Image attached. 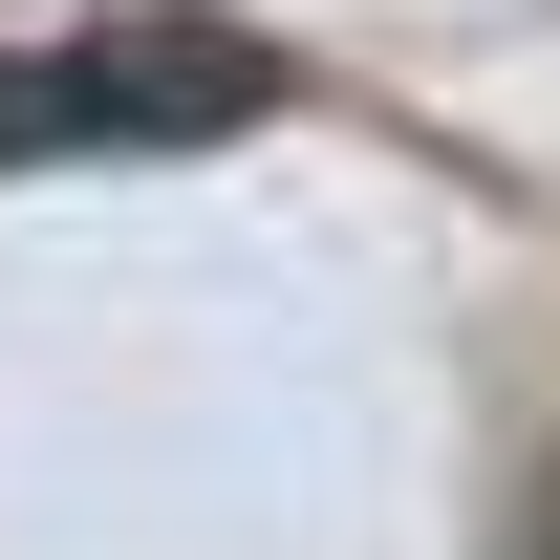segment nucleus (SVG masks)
Here are the masks:
<instances>
[{"label":"nucleus","mask_w":560,"mask_h":560,"mask_svg":"<svg viewBox=\"0 0 560 560\" xmlns=\"http://www.w3.org/2000/svg\"><path fill=\"white\" fill-rule=\"evenodd\" d=\"M302 66L215 0H108L66 44H0V173H151V151H215V130H280Z\"/></svg>","instance_id":"obj_1"}]
</instances>
